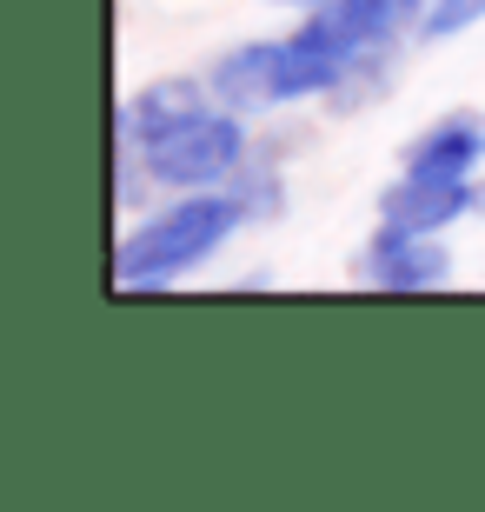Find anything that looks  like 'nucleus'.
<instances>
[{"mask_svg":"<svg viewBox=\"0 0 485 512\" xmlns=\"http://www.w3.org/2000/svg\"><path fill=\"white\" fill-rule=\"evenodd\" d=\"M246 220H253V200H246V193H233V187H193L187 200L160 207L153 220H140V227L113 247V286H120V293L173 286L180 273H193L213 247H226Z\"/></svg>","mask_w":485,"mask_h":512,"instance_id":"obj_1","label":"nucleus"},{"mask_svg":"<svg viewBox=\"0 0 485 512\" xmlns=\"http://www.w3.org/2000/svg\"><path fill=\"white\" fill-rule=\"evenodd\" d=\"M140 160H147V180H160V187H226L233 173L246 167V127L233 120V107L226 114H193L187 127L160 133V140H147L140 147Z\"/></svg>","mask_w":485,"mask_h":512,"instance_id":"obj_2","label":"nucleus"},{"mask_svg":"<svg viewBox=\"0 0 485 512\" xmlns=\"http://www.w3.org/2000/svg\"><path fill=\"white\" fill-rule=\"evenodd\" d=\"M353 280L379 286V293H432V286L452 280V253L439 247V233L379 227L373 247L353 260Z\"/></svg>","mask_w":485,"mask_h":512,"instance_id":"obj_3","label":"nucleus"},{"mask_svg":"<svg viewBox=\"0 0 485 512\" xmlns=\"http://www.w3.org/2000/svg\"><path fill=\"white\" fill-rule=\"evenodd\" d=\"M472 207H485V187L472 180H432V173H399L379 193V227H406V233H439L452 220H466Z\"/></svg>","mask_w":485,"mask_h":512,"instance_id":"obj_4","label":"nucleus"},{"mask_svg":"<svg viewBox=\"0 0 485 512\" xmlns=\"http://www.w3.org/2000/svg\"><path fill=\"white\" fill-rule=\"evenodd\" d=\"M479 160H485V114H446L406 147V173H432V180H472Z\"/></svg>","mask_w":485,"mask_h":512,"instance_id":"obj_5","label":"nucleus"},{"mask_svg":"<svg viewBox=\"0 0 485 512\" xmlns=\"http://www.w3.org/2000/svg\"><path fill=\"white\" fill-rule=\"evenodd\" d=\"M213 100L233 107V114L286 107V100H280V47H273V40H253V47L220 54V67H213Z\"/></svg>","mask_w":485,"mask_h":512,"instance_id":"obj_6","label":"nucleus"},{"mask_svg":"<svg viewBox=\"0 0 485 512\" xmlns=\"http://www.w3.org/2000/svg\"><path fill=\"white\" fill-rule=\"evenodd\" d=\"M206 107H213V100H206V87H193V80H153V87H140L113 120L133 133V147H147V140H160V133L187 127V120L206 114Z\"/></svg>","mask_w":485,"mask_h":512,"instance_id":"obj_7","label":"nucleus"},{"mask_svg":"<svg viewBox=\"0 0 485 512\" xmlns=\"http://www.w3.org/2000/svg\"><path fill=\"white\" fill-rule=\"evenodd\" d=\"M472 20H485V0H432L426 14H419V34L426 40H452V34H466Z\"/></svg>","mask_w":485,"mask_h":512,"instance_id":"obj_8","label":"nucleus"},{"mask_svg":"<svg viewBox=\"0 0 485 512\" xmlns=\"http://www.w3.org/2000/svg\"><path fill=\"white\" fill-rule=\"evenodd\" d=\"M280 7H333V0H280Z\"/></svg>","mask_w":485,"mask_h":512,"instance_id":"obj_9","label":"nucleus"}]
</instances>
